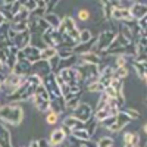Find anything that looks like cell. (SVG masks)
Returning a JSON list of instances; mask_svg holds the SVG:
<instances>
[{
    "mask_svg": "<svg viewBox=\"0 0 147 147\" xmlns=\"http://www.w3.org/2000/svg\"><path fill=\"white\" fill-rule=\"evenodd\" d=\"M24 121V109L18 103H6L0 106V122L9 125H19Z\"/></svg>",
    "mask_w": 147,
    "mask_h": 147,
    "instance_id": "obj_1",
    "label": "cell"
},
{
    "mask_svg": "<svg viewBox=\"0 0 147 147\" xmlns=\"http://www.w3.org/2000/svg\"><path fill=\"white\" fill-rule=\"evenodd\" d=\"M116 35H118L116 30H112V28L103 30L96 38V52H102L103 53L105 50H107V49L110 47V44L115 41Z\"/></svg>",
    "mask_w": 147,
    "mask_h": 147,
    "instance_id": "obj_2",
    "label": "cell"
},
{
    "mask_svg": "<svg viewBox=\"0 0 147 147\" xmlns=\"http://www.w3.org/2000/svg\"><path fill=\"white\" fill-rule=\"evenodd\" d=\"M34 90H35V87L27 81V82H24L22 85H19L13 94L9 96V100H10L12 103H18V102L28 100V99H31V97H32Z\"/></svg>",
    "mask_w": 147,
    "mask_h": 147,
    "instance_id": "obj_3",
    "label": "cell"
},
{
    "mask_svg": "<svg viewBox=\"0 0 147 147\" xmlns=\"http://www.w3.org/2000/svg\"><path fill=\"white\" fill-rule=\"evenodd\" d=\"M43 85L46 87L49 96H50V100H55V99L62 97V94H60V88H59V84L56 81V74L55 72H50L49 75H46L43 78Z\"/></svg>",
    "mask_w": 147,
    "mask_h": 147,
    "instance_id": "obj_4",
    "label": "cell"
},
{
    "mask_svg": "<svg viewBox=\"0 0 147 147\" xmlns=\"http://www.w3.org/2000/svg\"><path fill=\"white\" fill-rule=\"evenodd\" d=\"M93 113H94V110L88 103H80L77 109L72 110V116L77 118L78 121H82V122L88 121L93 116Z\"/></svg>",
    "mask_w": 147,
    "mask_h": 147,
    "instance_id": "obj_5",
    "label": "cell"
},
{
    "mask_svg": "<svg viewBox=\"0 0 147 147\" xmlns=\"http://www.w3.org/2000/svg\"><path fill=\"white\" fill-rule=\"evenodd\" d=\"M131 122V119L122 112V110H119V112L115 115V121H113V124L110 125L109 128H107V131H110V132H119V131H122L128 124Z\"/></svg>",
    "mask_w": 147,
    "mask_h": 147,
    "instance_id": "obj_6",
    "label": "cell"
},
{
    "mask_svg": "<svg viewBox=\"0 0 147 147\" xmlns=\"http://www.w3.org/2000/svg\"><path fill=\"white\" fill-rule=\"evenodd\" d=\"M52 72V68H50V63H49V60H37L31 65V72L30 74H35V75H40L41 78H44L46 75Z\"/></svg>",
    "mask_w": 147,
    "mask_h": 147,
    "instance_id": "obj_7",
    "label": "cell"
},
{
    "mask_svg": "<svg viewBox=\"0 0 147 147\" xmlns=\"http://www.w3.org/2000/svg\"><path fill=\"white\" fill-rule=\"evenodd\" d=\"M78 57V62L77 65L81 63H90V65H100L102 63V55L97 53V52H87V53H81L77 55Z\"/></svg>",
    "mask_w": 147,
    "mask_h": 147,
    "instance_id": "obj_8",
    "label": "cell"
},
{
    "mask_svg": "<svg viewBox=\"0 0 147 147\" xmlns=\"http://www.w3.org/2000/svg\"><path fill=\"white\" fill-rule=\"evenodd\" d=\"M12 44H13L18 50H22V49H25L28 44H31V32H30V30L22 31V32H16L15 38L12 40Z\"/></svg>",
    "mask_w": 147,
    "mask_h": 147,
    "instance_id": "obj_9",
    "label": "cell"
},
{
    "mask_svg": "<svg viewBox=\"0 0 147 147\" xmlns=\"http://www.w3.org/2000/svg\"><path fill=\"white\" fill-rule=\"evenodd\" d=\"M110 19H115V21H131V13H129V9L125 6H116L112 7V13H110Z\"/></svg>",
    "mask_w": 147,
    "mask_h": 147,
    "instance_id": "obj_10",
    "label": "cell"
},
{
    "mask_svg": "<svg viewBox=\"0 0 147 147\" xmlns=\"http://www.w3.org/2000/svg\"><path fill=\"white\" fill-rule=\"evenodd\" d=\"M66 140V134L62 131V128H56L50 132V137H49V144L50 147H59L60 144H63Z\"/></svg>",
    "mask_w": 147,
    "mask_h": 147,
    "instance_id": "obj_11",
    "label": "cell"
},
{
    "mask_svg": "<svg viewBox=\"0 0 147 147\" xmlns=\"http://www.w3.org/2000/svg\"><path fill=\"white\" fill-rule=\"evenodd\" d=\"M40 52H41V49L35 47V46H32V44H28L25 49H22L24 57H25L31 65H32L34 62H37V60H40Z\"/></svg>",
    "mask_w": 147,
    "mask_h": 147,
    "instance_id": "obj_12",
    "label": "cell"
},
{
    "mask_svg": "<svg viewBox=\"0 0 147 147\" xmlns=\"http://www.w3.org/2000/svg\"><path fill=\"white\" fill-rule=\"evenodd\" d=\"M30 72H31V63L27 59H18L10 74H15V75H30Z\"/></svg>",
    "mask_w": 147,
    "mask_h": 147,
    "instance_id": "obj_13",
    "label": "cell"
},
{
    "mask_svg": "<svg viewBox=\"0 0 147 147\" xmlns=\"http://www.w3.org/2000/svg\"><path fill=\"white\" fill-rule=\"evenodd\" d=\"M128 9H129L131 18H132L134 21H138L140 18H143V16L147 15V6H146V3H138V2H136V3H132L131 7H128Z\"/></svg>",
    "mask_w": 147,
    "mask_h": 147,
    "instance_id": "obj_14",
    "label": "cell"
},
{
    "mask_svg": "<svg viewBox=\"0 0 147 147\" xmlns=\"http://www.w3.org/2000/svg\"><path fill=\"white\" fill-rule=\"evenodd\" d=\"M0 147H13L12 146L10 131L3 122H0Z\"/></svg>",
    "mask_w": 147,
    "mask_h": 147,
    "instance_id": "obj_15",
    "label": "cell"
},
{
    "mask_svg": "<svg viewBox=\"0 0 147 147\" xmlns=\"http://www.w3.org/2000/svg\"><path fill=\"white\" fill-rule=\"evenodd\" d=\"M87 52H96V38H93L87 43H78L74 47V53L75 55H81V53H87Z\"/></svg>",
    "mask_w": 147,
    "mask_h": 147,
    "instance_id": "obj_16",
    "label": "cell"
},
{
    "mask_svg": "<svg viewBox=\"0 0 147 147\" xmlns=\"http://www.w3.org/2000/svg\"><path fill=\"white\" fill-rule=\"evenodd\" d=\"M62 124H63L65 127H68L71 131L84 129V127H85V122H82V121H78L77 118H74L72 115H69V116H65V118H63V121H62Z\"/></svg>",
    "mask_w": 147,
    "mask_h": 147,
    "instance_id": "obj_17",
    "label": "cell"
},
{
    "mask_svg": "<svg viewBox=\"0 0 147 147\" xmlns=\"http://www.w3.org/2000/svg\"><path fill=\"white\" fill-rule=\"evenodd\" d=\"M43 19L47 22V25L50 27L52 30H59L60 24H62V18H60L57 13H55V12H49V13H44Z\"/></svg>",
    "mask_w": 147,
    "mask_h": 147,
    "instance_id": "obj_18",
    "label": "cell"
},
{
    "mask_svg": "<svg viewBox=\"0 0 147 147\" xmlns=\"http://www.w3.org/2000/svg\"><path fill=\"white\" fill-rule=\"evenodd\" d=\"M50 110H52V112H55V113H57L59 116L62 115L65 110H66V103H65L63 97H59V99L50 100Z\"/></svg>",
    "mask_w": 147,
    "mask_h": 147,
    "instance_id": "obj_19",
    "label": "cell"
},
{
    "mask_svg": "<svg viewBox=\"0 0 147 147\" xmlns=\"http://www.w3.org/2000/svg\"><path fill=\"white\" fill-rule=\"evenodd\" d=\"M140 143V136L137 132H125L124 134V147H136Z\"/></svg>",
    "mask_w": 147,
    "mask_h": 147,
    "instance_id": "obj_20",
    "label": "cell"
},
{
    "mask_svg": "<svg viewBox=\"0 0 147 147\" xmlns=\"http://www.w3.org/2000/svg\"><path fill=\"white\" fill-rule=\"evenodd\" d=\"M131 65L136 71L137 77H140V80L146 81L147 78V71H146V62H136V60H131Z\"/></svg>",
    "mask_w": 147,
    "mask_h": 147,
    "instance_id": "obj_21",
    "label": "cell"
},
{
    "mask_svg": "<svg viewBox=\"0 0 147 147\" xmlns=\"http://www.w3.org/2000/svg\"><path fill=\"white\" fill-rule=\"evenodd\" d=\"M30 18H31V13L22 6V7L16 12V13L13 15V18H12V21H10V24H16V22H22V21H30Z\"/></svg>",
    "mask_w": 147,
    "mask_h": 147,
    "instance_id": "obj_22",
    "label": "cell"
},
{
    "mask_svg": "<svg viewBox=\"0 0 147 147\" xmlns=\"http://www.w3.org/2000/svg\"><path fill=\"white\" fill-rule=\"evenodd\" d=\"M31 102L35 106V109H38L40 112H49L50 110V100H43V99H37V97H31Z\"/></svg>",
    "mask_w": 147,
    "mask_h": 147,
    "instance_id": "obj_23",
    "label": "cell"
},
{
    "mask_svg": "<svg viewBox=\"0 0 147 147\" xmlns=\"http://www.w3.org/2000/svg\"><path fill=\"white\" fill-rule=\"evenodd\" d=\"M97 128H99V122H97L93 116H91L88 121H85V127H84V129L87 131L91 137H93L94 134L97 132Z\"/></svg>",
    "mask_w": 147,
    "mask_h": 147,
    "instance_id": "obj_24",
    "label": "cell"
},
{
    "mask_svg": "<svg viewBox=\"0 0 147 147\" xmlns=\"http://www.w3.org/2000/svg\"><path fill=\"white\" fill-rule=\"evenodd\" d=\"M57 53L56 47H43L41 52H40V59L43 60H50L52 57H55Z\"/></svg>",
    "mask_w": 147,
    "mask_h": 147,
    "instance_id": "obj_25",
    "label": "cell"
},
{
    "mask_svg": "<svg viewBox=\"0 0 147 147\" xmlns=\"http://www.w3.org/2000/svg\"><path fill=\"white\" fill-rule=\"evenodd\" d=\"M34 97H37V99H43V100H50V96H49L46 87L41 84V85H37L35 90H34Z\"/></svg>",
    "mask_w": 147,
    "mask_h": 147,
    "instance_id": "obj_26",
    "label": "cell"
},
{
    "mask_svg": "<svg viewBox=\"0 0 147 147\" xmlns=\"http://www.w3.org/2000/svg\"><path fill=\"white\" fill-rule=\"evenodd\" d=\"M128 74H129V71H128V68H127V66L115 68V69H113V78L124 81L125 78H128Z\"/></svg>",
    "mask_w": 147,
    "mask_h": 147,
    "instance_id": "obj_27",
    "label": "cell"
},
{
    "mask_svg": "<svg viewBox=\"0 0 147 147\" xmlns=\"http://www.w3.org/2000/svg\"><path fill=\"white\" fill-rule=\"evenodd\" d=\"M57 50V57L59 59H68V57H71V56H74L75 53H74V49H71V47H59V49H56Z\"/></svg>",
    "mask_w": 147,
    "mask_h": 147,
    "instance_id": "obj_28",
    "label": "cell"
},
{
    "mask_svg": "<svg viewBox=\"0 0 147 147\" xmlns=\"http://www.w3.org/2000/svg\"><path fill=\"white\" fill-rule=\"evenodd\" d=\"M65 103H66V109H69V110L77 109V107H78V105L81 103V94L74 96V97H71V99L65 100Z\"/></svg>",
    "mask_w": 147,
    "mask_h": 147,
    "instance_id": "obj_29",
    "label": "cell"
},
{
    "mask_svg": "<svg viewBox=\"0 0 147 147\" xmlns=\"http://www.w3.org/2000/svg\"><path fill=\"white\" fill-rule=\"evenodd\" d=\"M87 90L91 91V93H103L105 87H103V84H102L99 80H96V81L87 84Z\"/></svg>",
    "mask_w": 147,
    "mask_h": 147,
    "instance_id": "obj_30",
    "label": "cell"
},
{
    "mask_svg": "<svg viewBox=\"0 0 147 147\" xmlns=\"http://www.w3.org/2000/svg\"><path fill=\"white\" fill-rule=\"evenodd\" d=\"M72 136L78 138V140H82V141H87V140H91V136L85 131V129H77V131H72Z\"/></svg>",
    "mask_w": 147,
    "mask_h": 147,
    "instance_id": "obj_31",
    "label": "cell"
},
{
    "mask_svg": "<svg viewBox=\"0 0 147 147\" xmlns=\"http://www.w3.org/2000/svg\"><path fill=\"white\" fill-rule=\"evenodd\" d=\"M93 38V32L90 30H81L80 37H78V43H87Z\"/></svg>",
    "mask_w": 147,
    "mask_h": 147,
    "instance_id": "obj_32",
    "label": "cell"
},
{
    "mask_svg": "<svg viewBox=\"0 0 147 147\" xmlns=\"http://www.w3.org/2000/svg\"><path fill=\"white\" fill-rule=\"evenodd\" d=\"M10 28L15 32H22L28 30V21H22V22H16V24H10Z\"/></svg>",
    "mask_w": 147,
    "mask_h": 147,
    "instance_id": "obj_33",
    "label": "cell"
},
{
    "mask_svg": "<svg viewBox=\"0 0 147 147\" xmlns=\"http://www.w3.org/2000/svg\"><path fill=\"white\" fill-rule=\"evenodd\" d=\"M46 122L49 125H56L59 122V115L52 112V110H49V112H46Z\"/></svg>",
    "mask_w": 147,
    "mask_h": 147,
    "instance_id": "obj_34",
    "label": "cell"
},
{
    "mask_svg": "<svg viewBox=\"0 0 147 147\" xmlns=\"http://www.w3.org/2000/svg\"><path fill=\"white\" fill-rule=\"evenodd\" d=\"M122 112H124L131 121H134V119H137V118H140V112L137 109H134V107H127V109H122Z\"/></svg>",
    "mask_w": 147,
    "mask_h": 147,
    "instance_id": "obj_35",
    "label": "cell"
},
{
    "mask_svg": "<svg viewBox=\"0 0 147 147\" xmlns=\"http://www.w3.org/2000/svg\"><path fill=\"white\" fill-rule=\"evenodd\" d=\"M27 81L30 84H32L34 87H37V85H41L43 84V78L40 75H35V74H30V75L27 77Z\"/></svg>",
    "mask_w": 147,
    "mask_h": 147,
    "instance_id": "obj_36",
    "label": "cell"
},
{
    "mask_svg": "<svg viewBox=\"0 0 147 147\" xmlns=\"http://www.w3.org/2000/svg\"><path fill=\"white\" fill-rule=\"evenodd\" d=\"M113 138L112 137H102L97 141V147H113Z\"/></svg>",
    "mask_w": 147,
    "mask_h": 147,
    "instance_id": "obj_37",
    "label": "cell"
},
{
    "mask_svg": "<svg viewBox=\"0 0 147 147\" xmlns=\"http://www.w3.org/2000/svg\"><path fill=\"white\" fill-rule=\"evenodd\" d=\"M107 100H109V97H107L105 93H102V96L99 97V102H97V106H96V109H94V110H100V109H103V107L106 106Z\"/></svg>",
    "mask_w": 147,
    "mask_h": 147,
    "instance_id": "obj_38",
    "label": "cell"
},
{
    "mask_svg": "<svg viewBox=\"0 0 147 147\" xmlns=\"http://www.w3.org/2000/svg\"><path fill=\"white\" fill-rule=\"evenodd\" d=\"M90 18H91V15H90V12H88L87 9H80V10H78V19H80V21L85 22V21H88Z\"/></svg>",
    "mask_w": 147,
    "mask_h": 147,
    "instance_id": "obj_39",
    "label": "cell"
},
{
    "mask_svg": "<svg viewBox=\"0 0 147 147\" xmlns=\"http://www.w3.org/2000/svg\"><path fill=\"white\" fill-rule=\"evenodd\" d=\"M15 2H16V0H3V6H5L6 9H9Z\"/></svg>",
    "mask_w": 147,
    "mask_h": 147,
    "instance_id": "obj_40",
    "label": "cell"
},
{
    "mask_svg": "<svg viewBox=\"0 0 147 147\" xmlns=\"http://www.w3.org/2000/svg\"><path fill=\"white\" fill-rule=\"evenodd\" d=\"M6 22H7V19L5 18V15L2 13V12H0V27H2L3 24H6Z\"/></svg>",
    "mask_w": 147,
    "mask_h": 147,
    "instance_id": "obj_41",
    "label": "cell"
},
{
    "mask_svg": "<svg viewBox=\"0 0 147 147\" xmlns=\"http://www.w3.org/2000/svg\"><path fill=\"white\" fill-rule=\"evenodd\" d=\"M27 147H38V143H37V140H31Z\"/></svg>",
    "mask_w": 147,
    "mask_h": 147,
    "instance_id": "obj_42",
    "label": "cell"
},
{
    "mask_svg": "<svg viewBox=\"0 0 147 147\" xmlns=\"http://www.w3.org/2000/svg\"><path fill=\"white\" fill-rule=\"evenodd\" d=\"M102 5H109V0H99Z\"/></svg>",
    "mask_w": 147,
    "mask_h": 147,
    "instance_id": "obj_43",
    "label": "cell"
},
{
    "mask_svg": "<svg viewBox=\"0 0 147 147\" xmlns=\"http://www.w3.org/2000/svg\"><path fill=\"white\" fill-rule=\"evenodd\" d=\"M141 129H143V132H146V131H147V125H146V124H144V125H143V128H141Z\"/></svg>",
    "mask_w": 147,
    "mask_h": 147,
    "instance_id": "obj_44",
    "label": "cell"
},
{
    "mask_svg": "<svg viewBox=\"0 0 147 147\" xmlns=\"http://www.w3.org/2000/svg\"><path fill=\"white\" fill-rule=\"evenodd\" d=\"M59 147H66V146H65V144H60V146H59Z\"/></svg>",
    "mask_w": 147,
    "mask_h": 147,
    "instance_id": "obj_45",
    "label": "cell"
},
{
    "mask_svg": "<svg viewBox=\"0 0 147 147\" xmlns=\"http://www.w3.org/2000/svg\"><path fill=\"white\" fill-rule=\"evenodd\" d=\"M136 147H141V146H140V144H138V146H136ZM143 147H146V146H143Z\"/></svg>",
    "mask_w": 147,
    "mask_h": 147,
    "instance_id": "obj_46",
    "label": "cell"
}]
</instances>
